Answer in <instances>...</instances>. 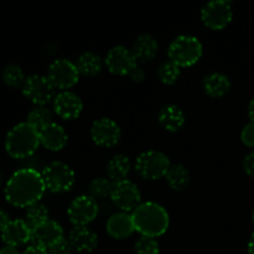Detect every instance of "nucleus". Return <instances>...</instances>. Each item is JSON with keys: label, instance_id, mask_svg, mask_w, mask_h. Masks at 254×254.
I'll return each instance as SVG.
<instances>
[{"label": "nucleus", "instance_id": "f257e3e1", "mask_svg": "<svg viewBox=\"0 0 254 254\" xmlns=\"http://www.w3.org/2000/svg\"><path fill=\"white\" fill-rule=\"evenodd\" d=\"M46 191L41 173L25 168L15 171L5 186V197L15 207H30L40 201Z\"/></svg>", "mask_w": 254, "mask_h": 254}, {"label": "nucleus", "instance_id": "f03ea898", "mask_svg": "<svg viewBox=\"0 0 254 254\" xmlns=\"http://www.w3.org/2000/svg\"><path fill=\"white\" fill-rule=\"evenodd\" d=\"M131 218L135 231L144 237H160L170 225L169 213L163 206L155 202L140 203L131 212Z\"/></svg>", "mask_w": 254, "mask_h": 254}, {"label": "nucleus", "instance_id": "7ed1b4c3", "mask_svg": "<svg viewBox=\"0 0 254 254\" xmlns=\"http://www.w3.org/2000/svg\"><path fill=\"white\" fill-rule=\"evenodd\" d=\"M40 145L39 131L29 123L16 124L7 133L5 148L7 154L14 159H24L32 155Z\"/></svg>", "mask_w": 254, "mask_h": 254}, {"label": "nucleus", "instance_id": "20e7f679", "mask_svg": "<svg viewBox=\"0 0 254 254\" xmlns=\"http://www.w3.org/2000/svg\"><path fill=\"white\" fill-rule=\"evenodd\" d=\"M202 44L200 40L190 35H183L174 40L168 50L169 61L179 67H190L200 61L202 56Z\"/></svg>", "mask_w": 254, "mask_h": 254}, {"label": "nucleus", "instance_id": "39448f33", "mask_svg": "<svg viewBox=\"0 0 254 254\" xmlns=\"http://www.w3.org/2000/svg\"><path fill=\"white\" fill-rule=\"evenodd\" d=\"M46 190L55 193L69 191L76 183L74 171L62 161H52L41 173Z\"/></svg>", "mask_w": 254, "mask_h": 254}, {"label": "nucleus", "instance_id": "423d86ee", "mask_svg": "<svg viewBox=\"0 0 254 254\" xmlns=\"http://www.w3.org/2000/svg\"><path fill=\"white\" fill-rule=\"evenodd\" d=\"M170 166L168 156L158 150L144 151L135 160L136 173L146 180H159L165 178Z\"/></svg>", "mask_w": 254, "mask_h": 254}, {"label": "nucleus", "instance_id": "0eeeda50", "mask_svg": "<svg viewBox=\"0 0 254 254\" xmlns=\"http://www.w3.org/2000/svg\"><path fill=\"white\" fill-rule=\"evenodd\" d=\"M47 78L55 89H66L76 86L79 79V72L76 64L66 59L55 60L47 69Z\"/></svg>", "mask_w": 254, "mask_h": 254}, {"label": "nucleus", "instance_id": "6e6552de", "mask_svg": "<svg viewBox=\"0 0 254 254\" xmlns=\"http://www.w3.org/2000/svg\"><path fill=\"white\" fill-rule=\"evenodd\" d=\"M67 215L73 227H87L98 215L97 201L91 196H78L69 203Z\"/></svg>", "mask_w": 254, "mask_h": 254}, {"label": "nucleus", "instance_id": "1a4fd4ad", "mask_svg": "<svg viewBox=\"0 0 254 254\" xmlns=\"http://www.w3.org/2000/svg\"><path fill=\"white\" fill-rule=\"evenodd\" d=\"M111 198L122 212L131 213L141 203V192L133 181L124 180L114 184Z\"/></svg>", "mask_w": 254, "mask_h": 254}, {"label": "nucleus", "instance_id": "9d476101", "mask_svg": "<svg viewBox=\"0 0 254 254\" xmlns=\"http://www.w3.org/2000/svg\"><path fill=\"white\" fill-rule=\"evenodd\" d=\"M22 93L32 103L41 107L55 99V88L49 78L40 74H32L27 77L22 86Z\"/></svg>", "mask_w": 254, "mask_h": 254}, {"label": "nucleus", "instance_id": "9b49d317", "mask_svg": "<svg viewBox=\"0 0 254 254\" xmlns=\"http://www.w3.org/2000/svg\"><path fill=\"white\" fill-rule=\"evenodd\" d=\"M232 6L230 1L207 2L201 10V19L207 27L212 30H222L232 21Z\"/></svg>", "mask_w": 254, "mask_h": 254}, {"label": "nucleus", "instance_id": "f8f14e48", "mask_svg": "<svg viewBox=\"0 0 254 254\" xmlns=\"http://www.w3.org/2000/svg\"><path fill=\"white\" fill-rule=\"evenodd\" d=\"M121 136V127L111 118L97 119L91 127V138L98 146L111 148L117 145Z\"/></svg>", "mask_w": 254, "mask_h": 254}, {"label": "nucleus", "instance_id": "ddd939ff", "mask_svg": "<svg viewBox=\"0 0 254 254\" xmlns=\"http://www.w3.org/2000/svg\"><path fill=\"white\" fill-rule=\"evenodd\" d=\"M109 72L117 76H129L136 64V59L133 51L124 46H116L111 49L104 60Z\"/></svg>", "mask_w": 254, "mask_h": 254}, {"label": "nucleus", "instance_id": "4468645a", "mask_svg": "<svg viewBox=\"0 0 254 254\" xmlns=\"http://www.w3.org/2000/svg\"><path fill=\"white\" fill-rule=\"evenodd\" d=\"M64 237V228L59 222L54 220L45 221L41 225L31 230V245L49 250L51 246L61 241Z\"/></svg>", "mask_w": 254, "mask_h": 254}, {"label": "nucleus", "instance_id": "2eb2a0df", "mask_svg": "<svg viewBox=\"0 0 254 254\" xmlns=\"http://www.w3.org/2000/svg\"><path fill=\"white\" fill-rule=\"evenodd\" d=\"M55 113L64 121H72L81 116L83 111L82 99L76 93L64 91L57 94L54 99Z\"/></svg>", "mask_w": 254, "mask_h": 254}, {"label": "nucleus", "instance_id": "dca6fc26", "mask_svg": "<svg viewBox=\"0 0 254 254\" xmlns=\"http://www.w3.org/2000/svg\"><path fill=\"white\" fill-rule=\"evenodd\" d=\"M1 238L6 246L19 247L31 240V227L24 220L10 221L9 225L2 230Z\"/></svg>", "mask_w": 254, "mask_h": 254}, {"label": "nucleus", "instance_id": "f3484780", "mask_svg": "<svg viewBox=\"0 0 254 254\" xmlns=\"http://www.w3.org/2000/svg\"><path fill=\"white\" fill-rule=\"evenodd\" d=\"M135 231L131 213L117 212L107 221V232L114 240H124L130 237Z\"/></svg>", "mask_w": 254, "mask_h": 254}, {"label": "nucleus", "instance_id": "a211bd4d", "mask_svg": "<svg viewBox=\"0 0 254 254\" xmlns=\"http://www.w3.org/2000/svg\"><path fill=\"white\" fill-rule=\"evenodd\" d=\"M39 136L40 144L52 151L62 150L68 141L66 130L64 129V127L57 123H51L46 128L40 130Z\"/></svg>", "mask_w": 254, "mask_h": 254}, {"label": "nucleus", "instance_id": "6ab92c4d", "mask_svg": "<svg viewBox=\"0 0 254 254\" xmlns=\"http://www.w3.org/2000/svg\"><path fill=\"white\" fill-rule=\"evenodd\" d=\"M67 240L77 252H93L98 246V236L88 227H73Z\"/></svg>", "mask_w": 254, "mask_h": 254}, {"label": "nucleus", "instance_id": "aec40b11", "mask_svg": "<svg viewBox=\"0 0 254 254\" xmlns=\"http://www.w3.org/2000/svg\"><path fill=\"white\" fill-rule=\"evenodd\" d=\"M159 123L165 130L170 133H176L180 130L185 124V113L180 107L175 104L164 106L159 112Z\"/></svg>", "mask_w": 254, "mask_h": 254}, {"label": "nucleus", "instance_id": "412c9836", "mask_svg": "<svg viewBox=\"0 0 254 254\" xmlns=\"http://www.w3.org/2000/svg\"><path fill=\"white\" fill-rule=\"evenodd\" d=\"M133 54L136 61L148 62L151 61L158 54V42L151 35L143 34L136 37L133 45Z\"/></svg>", "mask_w": 254, "mask_h": 254}, {"label": "nucleus", "instance_id": "4be33fe9", "mask_svg": "<svg viewBox=\"0 0 254 254\" xmlns=\"http://www.w3.org/2000/svg\"><path fill=\"white\" fill-rule=\"evenodd\" d=\"M203 89L206 94L213 98H220V97L226 96L231 89V81L226 74L215 72L203 79Z\"/></svg>", "mask_w": 254, "mask_h": 254}, {"label": "nucleus", "instance_id": "5701e85b", "mask_svg": "<svg viewBox=\"0 0 254 254\" xmlns=\"http://www.w3.org/2000/svg\"><path fill=\"white\" fill-rule=\"evenodd\" d=\"M130 160L128 156L122 155V154L114 155L107 164V174H108L109 180L113 181L114 184L127 180V176L130 173Z\"/></svg>", "mask_w": 254, "mask_h": 254}, {"label": "nucleus", "instance_id": "b1692460", "mask_svg": "<svg viewBox=\"0 0 254 254\" xmlns=\"http://www.w3.org/2000/svg\"><path fill=\"white\" fill-rule=\"evenodd\" d=\"M165 179L171 190L183 191L188 188L190 183V173L181 164H174L166 173Z\"/></svg>", "mask_w": 254, "mask_h": 254}, {"label": "nucleus", "instance_id": "393cba45", "mask_svg": "<svg viewBox=\"0 0 254 254\" xmlns=\"http://www.w3.org/2000/svg\"><path fill=\"white\" fill-rule=\"evenodd\" d=\"M76 66L78 68L79 74L93 77L102 71L103 61H102L101 56L94 54V52H84L78 57Z\"/></svg>", "mask_w": 254, "mask_h": 254}, {"label": "nucleus", "instance_id": "a878e982", "mask_svg": "<svg viewBox=\"0 0 254 254\" xmlns=\"http://www.w3.org/2000/svg\"><path fill=\"white\" fill-rule=\"evenodd\" d=\"M27 123H29L32 128L36 129L37 131L42 130V129L46 128L47 126L54 123V122H52L51 111L44 106L36 107V108L32 109L29 113V116H27Z\"/></svg>", "mask_w": 254, "mask_h": 254}, {"label": "nucleus", "instance_id": "bb28decb", "mask_svg": "<svg viewBox=\"0 0 254 254\" xmlns=\"http://www.w3.org/2000/svg\"><path fill=\"white\" fill-rule=\"evenodd\" d=\"M114 183L106 178H96L89 184V193L94 200H102V198L111 197L113 191Z\"/></svg>", "mask_w": 254, "mask_h": 254}, {"label": "nucleus", "instance_id": "cd10ccee", "mask_svg": "<svg viewBox=\"0 0 254 254\" xmlns=\"http://www.w3.org/2000/svg\"><path fill=\"white\" fill-rule=\"evenodd\" d=\"M49 220V210L46 208V206L42 205V203L37 202L35 205L30 206L26 210V223L32 228H35L36 226L41 225L45 221Z\"/></svg>", "mask_w": 254, "mask_h": 254}, {"label": "nucleus", "instance_id": "c85d7f7f", "mask_svg": "<svg viewBox=\"0 0 254 254\" xmlns=\"http://www.w3.org/2000/svg\"><path fill=\"white\" fill-rule=\"evenodd\" d=\"M180 74V67L171 61H166L164 64H161V66L158 69V77L160 79V82H163L164 84H168V86L178 82Z\"/></svg>", "mask_w": 254, "mask_h": 254}, {"label": "nucleus", "instance_id": "c756f323", "mask_svg": "<svg viewBox=\"0 0 254 254\" xmlns=\"http://www.w3.org/2000/svg\"><path fill=\"white\" fill-rule=\"evenodd\" d=\"M2 79L10 87H19L21 84L24 86L25 81H26L21 67L16 66V64H9L5 67L4 72H2Z\"/></svg>", "mask_w": 254, "mask_h": 254}, {"label": "nucleus", "instance_id": "7c9ffc66", "mask_svg": "<svg viewBox=\"0 0 254 254\" xmlns=\"http://www.w3.org/2000/svg\"><path fill=\"white\" fill-rule=\"evenodd\" d=\"M159 252H160V246L155 238L141 236L135 242L136 254H159Z\"/></svg>", "mask_w": 254, "mask_h": 254}, {"label": "nucleus", "instance_id": "2f4dec72", "mask_svg": "<svg viewBox=\"0 0 254 254\" xmlns=\"http://www.w3.org/2000/svg\"><path fill=\"white\" fill-rule=\"evenodd\" d=\"M49 254H72L73 252V248H72L71 243H69L68 240L66 238H62L61 241L55 243L54 246L47 250Z\"/></svg>", "mask_w": 254, "mask_h": 254}, {"label": "nucleus", "instance_id": "473e14b6", "mask_svg": "<svg viewBox=\"0 0 254 254\" xmlns=\"http://www.w3.org/2000/svg\"><path fill=\"white\" fill-rule=\"evenodd\" d=\"M241 139L247 146H254V123H248L241 133Z\"/></svg>", "mask_w": 254, "mask_h": 254}, {"label": "nucleus", "instance_id": "72a5a7b5", "mask_svg": "<svg viewBox=\"0 0 254 254\" xmlns=\"http://www.w3.org/2000/svg\"><path fill=\"white\" fill-rule=\"evenodd\" d=\"M243 169L248 176L254 179V151L243 159Z\"/></svg>", "mask_w": 254, "mask_h": 254}, {"label": "nucleus", "instance_id": "f704fd0d", "mask_svg": "<svg viewBox=\"0 0 254 254\" xmlns=\"http://www.w3.org/2000/svg\"><path fill=\"white\" fill-rule=\"evenodd\" d=\"M129 77H130L134 82H143L144 79H145V72H144L143 68L135 66L133 68V71L129 73Z\"/></svg>", "mask_w": 254, "mask_h": 254}, {"label": "nucleus", "instance_id": "c9c22d12", "mask_svg": "<svg viewBox=\"0 0 254 254\" xmlns=\"http://www.w3.org/2000/svg\"><path fill=\"white\" fill-rule=\"evenodd\" d=\"M21 254H49V252H47L46 248H42V247H39V246L31 245V246H29V247H27Z\"/></svg>", "mask_w": 254, "mask_h": 254}, {"label": "nucleus", "instance_id": "e433bc0d", "mask_svg": "<svg viewBox=\"0 0 254 254\" xmlns=\"http://www.w3.org/2000/svg\"><path fill=\"white\" fill-rule=\"evenodd\" d=\"M10 223V218L7 216L6 212H4L2 210H0V232H2L5 227Z\"/></svg>", "mask_w": 254, "mask_h": 254}, {"label": "nucleus", "instance_id": "4c0bfd02", "mask_svg": "<svg viewBox=\"0 0 254 254\" xmlns=\"http://www.w3.org/2000/svg\"><path fill=\"white\" fill-rule=\"evenodd\" d=\"M0 254H21L16 250V247H11V246H5L0 250Z\"/></svg>", "mask_w": 254, "mask_h": 254}, {"label": "nucleus", "instance_id": "58836bf2", "mask_svg": "<svg viewBox=\"0 0 254 254\" xmlns=\"http://www.w3.org/2000/svg\"><path fill=\"white\" fill-rule=\"evenodd\" d=\"M248 114H250L251 122L254 123V98L250 102V106H248Z\"/></svg>", "mask_w": 254, "mask_h": 254}, {"label": "nucleus", "instance_id": "ea45409f", "mask_svg": "<svg viewBox=\"0 0 254 254\" xmlns=\"http://www.w3.org/2000/svg\"><path fill=\"white\" fill-rule=\"evenodd\" d=\"M248 253L250 254H254V233L251 237L250 242H248Z\"/></svg>", "mask_w": 254, "mask_h": 254}, {"label": "nucleus", "instance_id": "a19ab883", "mask_svg": "<svg viewBox=\"0 0 254 254\" xmlns=\"http://www.w3.org/2000/svg\"><path fill=\"white\" fill-rule=\"evenodd\" d=\"M253 222H254V212H253Z\"/></svg>", "mask_w": 254, "mask_h": 254}]
</instances>
